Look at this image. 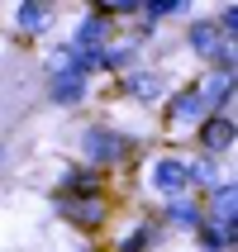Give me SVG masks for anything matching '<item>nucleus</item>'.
I'll use <instances>...</instances> for the list:
<instances>
[{
	"instance_id": "nucleus-1",
	"label": "nucleus",
	"mask_w": 238,
	"mask_h": 252,
	"mask_svg": "<svg viewBox=\"0 0 238 252\" xmlns=\"http://www.w3.org/2000/svg\"><path fill=\"white\" fill-rule=\"evenodd\" d=\"M81 153H86V167L119 162V157L134 153V138H124V133H114V128H105V124H91L81 133Z\"/></svg>"
},
{
	"instance_id": "nucleus-2",
	"label": "nucleus",
	"mask_w": 238,
	"mask_h": 252,
	"mask_svg": "<svg viewBox=\"0 0 238 252\" xmlns=\"http://www.w3.org/2000/svg\"><path fill=\"white\" fill-rule=\"evenodd\" d=\"M148 186H153L162 200H181L186 190H191V167H186L181 157H157V162H153V176H148Z\"/></svg>"
},
{
	"instance_id": "nucleus-3",
	"label": "nucleus",
	"mask_w": 238,
	"mask_h": 252,
	"mask_svg": "<svg viewBox=\"0 0 238 252\" xmlns=\"http://www.w3.org/2000/svg\"><path fill=\"white\" fill-rule=\"evenodd\" d=\"M48 100L62 105V110H67V105H81V100H86V76L76 67H67V62L53 67V71H48Z\"/></svg>"
},
{
	"instance_id": "nucleus-4",
	"label": "nucleus",
	"mask_w": 238,
	"mask_h": 252,
	"mask_svg": "<svg viewBox=\"0 0 238 252\" xmlns=\"http://www.w3.org/2000/svg\"><path fill=\"white\" fill-rule=\"evenodd\" d=\"M205 95H200V81H191V86H181V91H171V100H167V119L171 124H200L205 119Z\"/></svg>"
},
{
	"instance_id": "nucleus-5",
	"label": "nucleus",
	"mask_w": 238,
	"mask_h": 252,
	"mask_svg": "<svg viewBox=\"0 0 238 252\" xmlns=\"http://www.w3.org/2000/svg\"><path fill=\"white\" fill-rule=\"evenodd\" d=\"M200 148H205V157H224L234 148V114H205L200 119Z\"/></svg>"
},
{
	"instance_id": "nucleus-6",
	"label": "nucleus",
	"mask_w": 238,
	"mask_h": 252,
	"mask_svg": "<svg viewBox=\"0 0 238 252\" xmlns=\"http://www.w3.org/2000/svg\"><path fill=\"white\" fill-rule=\"evenodd\" d=\"M100 48H110V24H105V14H86L76 33L67 38V53H100Z\"/></svg>"
},
{
	"instance_id": "nucleus-7",
	"label": "nucleus",
	"mask_w": 238,
	"mask_h": 252,
	"mask_svg": "<svg viewBox=\"0 0 238 252\" xmlns=\"http://www.w3.org/2000/svg\"><path fill=\"white\" fill-rule=\"evenodd\" d=\"M96 190H100V171L96 167H71L67 176H62L57 200H96Z\"/></svg>"
},
{
	"instance_id": "nucleus-8",
	"label": "nucleus",
	"mask_w": 238,
	"mask_h": 252,
	"mask_svg": "<svg viewBox=\"0 0 238 252\" xmlns=\"http://www.w3.org/2000/svg\"><path fill=\"white\" fill-rule=\"evenodd\" d=\"M53 14H57V5H43V0H24V5H14V29L19 33H43V29L53 24Z\"/></svg>"
},
{
	"instance_id": "nucleus-9",
	"label": "nucleus",
	"mask_w": 238,
	"mask_h": 252,
	"mask_svg": "<svg viewBox=\"0 0 238 252\" xmlns=\"http://www.w3.org/2000/svg\"><path fill=\"white\" fill-rule=\"evenodd\" d=\"M119 86H124V95L143 100V105H153V100L162 95V71H148V67L124 71V76H119Z\"/></svg>"
},
{
	"instance_id": "nucleus-10",
	"label": "nucleus",
	"mask_w": 238,
	"mask_h": 252,
	"mask_svg": "<svg viewBox=\"0 0 238 252\" xmlns=\"http://www.w3.org/2000/svg\"><path fill=\"white\" fill-rule=\"evenodd\" d=\"M57 210L67 214L76 228H100V219H105V205L100 200H57Z\"/></svg>"
},
{
	"instance_id": "nucleus-11",
	"label": "nucleus",
	"mask_w": 238,
	"mask_h": 252,
	"mask_svg": "<svg viewBox=\"0 0 238 252\" xmlns=\"http://www.w3.org/2000/svg\"><path fill=\"white\" fill-rule=\"evenodd\" d=\"M134 57H138V43H110L100 53V71H124L134 67Z\"/></svg>"
},
{
	"instance_id": "nucleus-12",
	"label": "nucleus",
	"mask_w": 238,
	"mask_h": 252,
	"mask_svg": "<svg viewBox=\"0 0 238 252\" xmlns=\"http://www.w3.org/2000/svg\"><path fill=\"white\" fill-rule=\"evenodd\" d=\"M138 14L148 24H157V19H171V14H191V5L186 0H138Z\"/></svg>"
},
{
	"instance_id": "nucleus-13",
	"label": "nucleus",
	"mask_w": 238,
	"mask_h": 252,
	"mask_svg": "<svg viewBox=\"0 0 238 252\" xmlns=\"http://www.w3.org/2000/svg\"><path fill=\"white\" fill-rule=\"evenodd\" d=\"M167 224H181V228H196L200 224V210L191 200H167Z\"/></svg>"
},
{
	"instance_id": "nucleus-14",
	"label": "nucleus",
	"mask_w": 238,
	"mask_h": 252,
	"mask_svg": "<svg viewBox=\"0 0 238 252\" xmlns=\"http://www.w3.org/2000/svg\"><path fill=\"white\" fill-rule=\"evenodd\" d=\"M186 167H191V186H214L219 181V162L205 157V153H200V162H186Z\"/></svg>"
},
{
	"instance_id": "nucleus-15",
	"label": "nucleus",
	"mask_w": 238,
	"mask_h": 252,
	"mask_svg": "<svg viewBox=\"0 0 238 252\" xmlns=\"http://www.w3.org/2000/svg\"><path fill=\"white\" fill-rule=\"evenodd\" d=\"M196 243H200V248H205V252H229L224 233H219V228H214L210 219H200V224H196Z\"/></svg>"
},
{
	"instance_id": "nucleus-16",
	"label": "nucleus",
	"mask_w": 238,
	"mask_h": 252,
	"mask_svg": "<svg viewBox=\"0 0 238 252\" xmlns=\"http://www.w3.org/2000/svg\"><path fill=\"white\" fill-rule=\"evenodd\" d=\"M153 238H157V224H138L124 243H119V252H148V243H153Z\"/></svg>"
},
{
	"instance_id": "nucleus-17",
	"label": "nucleus",
	"mask_w": 238,
	"mask_h": 252,
	"mask_svg": "<svg viewBox=\"0 0 238 252\" xmlns=\"http://www.w3.org/2000/svg\"><path fill=\"white\" fill-rule=\"evenodd\" d=\"M96 14H138V0H114V5H100Z\"/></svg>"
}]
</instances>
